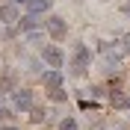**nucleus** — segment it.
Segmentation results:
<instances>
[{"label":"nucleus","instance_id":"nucleus-1","mask_svg":"<svg viewBox=\"0 0 130 130\" xmlns=\"http://www.w3.org/2000/svg\"><path fill=\"white\" fill-rule=\"evenodd\" d=\"M89 59H92V53H89L86 44H74V74L86 71V68H89Z\"/></svg>","mask_w":130,"mask_h":130},{"label":"nucleus","instance_id":"nucleus-2","mask_svg":"<svg viewBox=\"0 0 130 130\" xmlns=\"http://www.w3.org/2000/svg\"><path fill=\"white\" fill-rule=\"evenodd\" d=\"M12 106L21 109V112L24 109H32V92L30 89H15L12 92Z\"/></svg>","mask_w":130,"mask_h":130},{"label":"nucleus","instance_id":"nucleus-3","mask_svg":"<svg viewBox=\"0 0 130 130\" xmlns=\"http://www.w3.org/2000/svg\"><path fill=\"white\" fill-rule=\"evenodd\" d=\"M41 59H44V62H47L50 68H56V71H59V68H62V62H65L62 50H59V47H53V44H47V47L41 50Z\"/></svg>","mask_w":130,"mask_h":130},{"label":"nucleus","instance_id":"nucleus-4","mask_svg":"<svg viewBox=\"0 0 130 130\" xmlns=\"http://www.w3.org/2000/svg\"><path fill=\"white\" fill-rule=\"evenodd\" d=\"M47 32L53 36V39H65V32H68V24H65V18H59V15H50L47 21Z\"/></svg>","mask_w":130,"mask_h":130},{"label":"nucleus","instance_id":"nucleus-5","mask_svg":"<svg viewBox=\"0 0 130 130\" xmlns=\"http://www.w3.org/2000/svg\"><path fill=\"white\" fill-rule=\"evenodd\" d=\"M44 89H50V92L62 89V71H56V68H50V71L44 74Z\"/></svg>","mask_w":130,"mask_h":130},{"label":"nucleus","instance_id":"nucleus-6","mask_svg":"<svg viewBox=\"0 0 130 130\" xmlns=\"http://www.w3.org/2000/svg\"><path fill=\"white\" fill-rule=\"evenodd\" d=\"M0 21H3V24H15V21H18V9H15V3L0 6Z\"/></svg>","mask_w":130,"mask_h":130},{"label":"nucleus","instance_id":"nucleus-7","mask_svg":"<svg viewBox=\"0 0 130 130\" xmlns=\"http://www.w3.org/2000/svg\"><path fill=\"white\" fill-rule=\"evenodd\" d=\"M36 27H39V18H36V15H27V18L18 21V30H21V32H36Z\"/></svg>","mask_w":130,"mask_h":130},{"label":"nucleus","instance_id":"nucleus-8","mask_svg":"<svg viewBox=\"0 0 130 130\" xmlns=\"http://www.w3.org/2000/svg\"><path fill=\"white\" fill-rule=\"evenodd\" d=\"M50 3H53V0H30V9L32 12H47Z\"/></svg>","mask_w":130,"mask_h":130},{"label":"nucleus","instance_id":"nucleus-9","mask_svg":"<svg viewBox=\"0 0 130 130\" xmlns=\"http://www.w3.org/2000/svg\"><path fill=\"white\" fill-rule=\"evenodd\" d=\"M59 130H77V121H74V118H65V121L59 124Z\"/></svg>","mask_w":130,"mask_h":130},{"label":"nucleus","instance_id":"nucleus-10","mask_svg":"<svg viewBox=\"0 0 130 130\" xmlns=\"http://www.w3.org/2000/svg\"><path fill=\"white\" fill-rule=\"evenodd\" d=\"M41 39H44L41 32H27V41H32V44H36V41H41Z\"/></svg>","mask_w":130,"mask_h":130},{"label":"nucleus","instance_id":"nucleus-11","mask_svg":"<svg viewBox=\"0 0 130 130\" xmlns=\"http://www.w3.org/2000/svg\"><path fill=\"white\" fill-rule=\"evenodd\" d=\"M50 98H53V101H65V98H68V95H65L62 89H56V92H50Z\"/></svg>","mask_w":130,"mask_h":130},{"label":"nucleus","instance_id":"nucleus-12","mask_svg":"<svg viewBox=\"0 0 130 130\" xmlns=\"http://www.w3.org/2000/svg\"><path fill=\"white\" fill-rule=\"evenodd\" d=\"M32 121H44V109H32Z\"/></svg>","mask_w":130,"mask_h":130},{"label":"nucleus","instance_id":"nucleus-13","mask_svg":"<svg viewBox=\"0 0 130 130\" xmlns=\"http://www.w3.org/2000/svg\"><path fill=\"white\" fill-rule=\"evenodd\" d=\"M121 41H124V50H127V53H130V32H127V36H124Z\"/></svg>","mask_w":130,"mask_h":130},{"label":"nucleus","instance_id":"nucleus-14","mask_svg":"<svg viewBox=\"0 0 130 130\" xmlns=\"http://www.w3.org/2000/svg\"><path fill=\"white\" fill-rule=\"evenodd\" d=\"M15 6H30V0H12Z\"/></svg>","mask_w":130,"mask_h":130},{"label":"nucleus","instance_id":"nucleus-15","mask_svg":"<svg viewBox=\"0 0 130 130\" xmlns=\"http://www.w3.org/2000/svg\"><path fill=\"white\" fill-rule=\"evenodd\" d=\"M124 15H130V0H127V3H124Z\"/></svg>","mask_w":130,"mask_h":130},{"label":"nucleus","instance_id":"nucleus-16","mask_svg":"<svg viewBox=\"0 0 130 130\" xmlns=\"http://www.w3.org/2000/svg\"><path fill=\"white\" fill-rule=\"evenodd\" d=\"M3 130H18V127H3Z\"/></svg>","mask_w":130,"mask_h":130}]
</instances>
